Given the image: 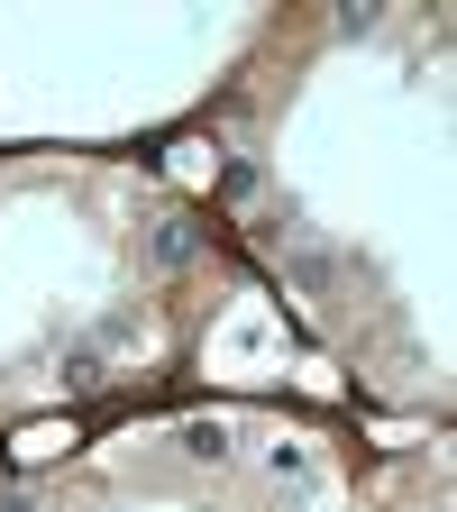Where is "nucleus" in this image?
<instances>
[{"label": "nucleus", "instance_id": "f257e3e1", "mask_svg": "<svg viewBox=\"0 0 457 512\" xmlns=\"http://www.w3.org/2000/svg\"><path fill=\"white\" fill-rule=\"evenodd\" d=\"M229 439H238V430H229L220 412H211V421H183V458H202V467H220V458H229Z\"/></svg>", "mask_w": 457, "mask_h": 512}, {"label": "nucleus", "instance_id": "f03ea898", "mask_svg": "<svg viewBox=\"0 0 457 512\" xmlns=\"http://www.w3.org/2000/svg\"><path fill=\"white\" fill-rule=\"evenodd\" d=\"M156 256H165V266H183V256H192V229H183V220H165V229H156Z\"/></svg>", "mask_w": 457, "mask_h": 512}, {"label": "nucleus", "instance_id": "7ed1b4c3", "mask_svg": "<svg viewBox=\"0 0 457 512\" xmlns=\"http://www.w3.org/2000/svg\"><path fill=\"white\" fill-rule=\"evenodd\" d=\"M302 467H311V448H293V439H284V448H266V476H302Z\"/></svg>", "mask_w": 457, "mask_h": 512}, {"label": "nucleus", "instance_id": "20e7f679", "mask_svg": "<svg viewBox=\"0 0 457 512\" xmlns=\"http://www.w3.org/2000/svg\"><path fill=\"white\" fill-rule=\"evenodd\" d=\"M0 512H37V503H28V494H10V503H0Z\"/></svg>", "mask_w": 457, "mask_h": 512}]
</instances>
